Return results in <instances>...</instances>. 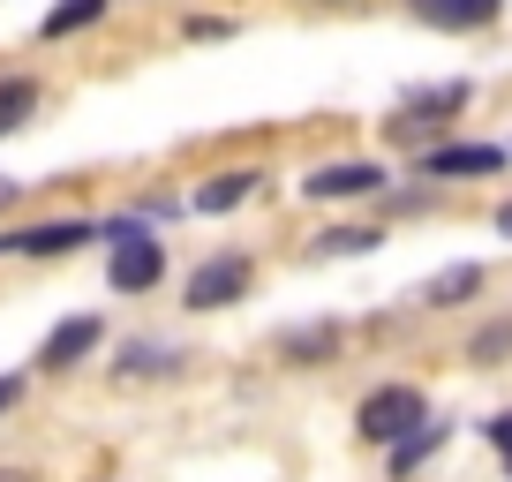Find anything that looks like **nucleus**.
<instances>
[{"label": "nucleus", "instance_id": "f257e3e1", "mask_svg": "<svg viewBox=\"0 0 512 482\" xmlns=\"http://www.w3.org/2000/svg\"><path fill=\"white\" fill-rule=\"evenodd\" d=\"M422 422V392L415 385H377L362 407H354V430L369 437V445H392L400 430H415Z\"/></svg>", "mask_w": 512, "mask_h": 482}, {"label": "nucleus", "instance_id": "f03ea898", "mask_svg": "<svg viewBox=\"0 0 512 482\" xmlns=\"http://www.w3.org/2000/svg\"><path fill=\"white\" fill-rule=\"evenodd\" d=\"M159 272H166V241H159V234H144V226L113 234V264H106V279H113L121 294H144V287H159Z\"/></svg>", "mask_w": 512, "mask_h": 482}, {"label": "nucleus", "instance_id": "7ed1b4c3", "mask_svg": "<svg viewBox=\"0 0 512 482\" xmlns=\"http://www.w3.org/2000/svg\"><path fill=\"white\" fill-rule=\"evenodd\" d=\"M249 294V257H211L204 272L189 279V309H226Z\"/></svg>", "mask_w": 512, "mask_h": 482}, {"label": "nucleus", "instance_id": "20e7f679", "mask_svg": "<svg viewBox=\"0 0 512 482\" xmlns=\"http://www.w3.org/2000/svg\"><path fill=\"white\" fill-rule=\"evenodd\" d=\"M76 241H91V226H83V219H53V226H23V234H8L0 249H23V257H68Z\"/></svg>", "mask_w": 512, "mask_h": 482}, {"label": "nucleus", "instance_id": "39448f33", "mask_svg": "<svg viewBox=\"0 0 512 482\" xmlns=\"http://www.w3.org/2000/svg\"><path fill=\"white\" fill-rule=\"evenodd\" d=\"M91 347H98V317H68V324H53V339L38 347V370H68V362H83Z\"/></svg>", "mask_w": 512, "mask_h": 482}, {"label": "nucleus", "instance_id": "423d86ee", "mask_svg": "<svg viewBox=\"0 0 512 482\" xmlns=\"http://www.w3.org/2000/svg\"><path fill=\"white\" fill-rule=\"evenodd\" d=\"M377 181H384V174H377L369 159H339V166H317L302 189H309V196H369Z\"/></svg>", "mask_w": 512, "mask_h": 482}, {"label": "nucleus", "instance_id": "0eeeda50", "mask_svg": "<svg viewBox=\"0 0 512 482\" xmlns=\"http://www.w3.org/2000/svg\"><path fill=\"white\" fill-rule=\"evenodd\" d=\"M497 166H505L497 144H445V151L422 159V174H497Z\"/></svg>", "mask_w": 512, "mask_h": 482}, {"label": "nucleus", "instance_id": "6e6552de", "mask_svg": "<svg viewBox=\"0 0 512 482\" xmlns=\"http://www.w3.org/2000/svg\"><path fill=\"white\" fill-rule=\"evenodd\" d=\"M415 8L437 31H482V23H497V0H415Z\"/></svg>", "mask_w": 512, "mask_h": 482}, {"label": "nucleus", "instance_id": "1a4fd4ad", "mask_svg": "<svg viewBox=\"0 0 512 482\" xmlns=\"http://www.w3.org/2000/svg\"><path fill=\"white\" fill-rule=\"evenodd\" d=\"M467 83H422V91H400V121H437V113H460Z\"/></svg>", "mask_w": 512, "mask_h": 482}, {"label": "nucleus", "instance_id": "9d476101", "mask_svg": "<svg viewBox=\"0 0 512 482\" xmlns=\"http://www.w3.org/2000/svg\"><path fill=\"white\" fill-rule=\"evenodd\" d=\"M324 354H339V324H317V332H287V339H279V362H294V370H309V362H324Z\"/></svg>", "mask_w": 512, "mask_h": 482}, {"label": "nucleus", "instance_id": "9b49d317", "mask_svg": "<svg viewBox=\"0 0 512 482\" xmlns=\"http://www.w3.org/2000/svg\"><path fill=\"white\" fill-rule=\"evenodd\" d=\"M437 445H445V430H437V422L422 415L415 430H400V437H392V475H407V467H422V460H430Z\"/></svg>", "mask_w": 512, "mask_h": 482}, {"label": "nucleus", "instance_id": "f8f14e48", "mask_svg": "<svg viewBox=\"0 0 512 482\" xmlns=\"http://www.w3.org/2000/svg\"><path fill=\"white\" fill-rule=\"evenodd\" d=\"M475 287H482V272H475V264H452V272L422 279V302H430V309H452V302H467Z\"/></svg>", "mask_w": 512, "mask_h": 482}, {"label": "nucleus", "instance_id": "ddd939ff", "mask_svg": "<svg viewBox=\"0 0 512 482\" xmlns=\"http://www.w3.org/2000/svg\"><path fill=\"white\" fill-rule=\"evenodd\" d=\"M31 106H38V83H31V76H8V83H0V136L23 129V121H31Z\"/></svg>", "mask_w": 512, "mask_h": 482}, {"label": "nucleus", "instance_id": "4468645a", "mask_svg": "<svg viewBox=\"0 0 512 482\" xmlns=\"http://www.w3.org/2000/svg\"><path fill=\"white\" fill-rule=\"evenodd\" d=\"M249 181H256V174H219V181H204V189H196V211H234L241 196H249Z\"/></svg>", "mask_w": 512, "mask_h": 482}, {"label": "nucleus", "instance_id": "2eb2a0df", "mask_svg": "<svg viewBox=\"0 0 512 482\" xmlns=\"http://www.w3.org/2000/svg\"><path fill=\"white\" fill-rule=\"evenodd\" d=\"M106 16V0H61L46 16V38H68V31H83V23H98Z\"/></svg>", "mask_w": 512, "mask_h": 482}, {"label": "nucleus", "instance_id": "dca6fc26", "mask_svg": "<svg viewBox=\"0 0 512 482\" xmlns=\"http://www.w3.org/2000/svg\"><path fill=\"white\" fill-rule=\"evenodd\" d=\"M317 249H347V257H369V249H377V234H369V226H332V234H317Z\"/></svg>", "mask_w": 512, "mask_h": 482}, {"label": "nucleus", "instance_id": "f3484780", "mask_svg": "<svg viewBox=\"0 0 512 482\" xmlns=\"http://www.w3.org/2000/svg\"><path fill=\"white\" fill-rule=\"evenodd\" d=\"M121 370H128V377H144V370H166V347H151V339H136Z\"/></svg>", "mask_w": 512, "mask_h": 482}, {"label": "nucleus", "instance_id": "a211bd4d", "mask_svg": "<svg viewBox=\"0 0 512 482\" xmlns=\"http://www.w3.org/2000/svg\"><path fill=\"white\" fill-rule=\"evenodd\" d=\"M505 347H512V324H490V332L475 339V362H497V354H505Z\"/></svg>", "mask_w": 512, "mask_h": 482}, {"label": "nucleus", "instance_id": "6ab92c4d", "mask_svg": "<svg viewBox=\"0 0 512 482\" xmlns=\"http://www.w3.org/2000/svg\"><path fill=\"white\" fill-rule=\"evenodd\" d=\"M490 445L505 452V467H512V415H497V422H490Z\"/></svg>", "mask_w": 512, "mask_h": 482}, {"label": "nucleus", "instance_id": "aec40b11", "mask_svg": "<svg viewBox=\"0 0 512 482\" xmlns=\"http://www.w3.org/2000/svg\"><path fill=\"white\" fill-rule=\"evenodd\" d=\"M16 400H23V377H0V415H8Z\"/></svg>", "mask_w": 512, "mask_h": 482}, {"label": "nucleus", "instance_id": "412c9836", "mask_svg": "<svg viewBox=\"0 0 512 482\" xmlns=\"http://www.w3.org/2000/svg\"><path fill=\"white\" fill-rule=\"evenodd\" d=\"M8 204H16V181H8V174H0V211H8Z\"/></svg>", "mask_w": 512, "mask_h": 482}, {"label": "nucleus", "instance_id": "4be33fe9", "mask_svg": "<svg viewBox=\"0 0 512 482\" xmlns=\"http://www.w3.org/2000/svg\"><path fill=\"white\" fill-rule=\"evenodd\" d=\"M497 234H512V204H497Z\"/></svg>", "mask_w": 512, "mask_h": 482}, {"label": "nucleus", "instance_id": "5701e85b", "mask_svg": "<svg viewBox=\"0 0 512 482\" xmlns=\"http://www.w3.org/2000/svg\"><path fill=\"white\" fill-rule=\"evenodd\" d=\"M0 482H31V475H0Z\"/></svg>", "mask_w": 512, "mask_h": 482}]
</instances>
